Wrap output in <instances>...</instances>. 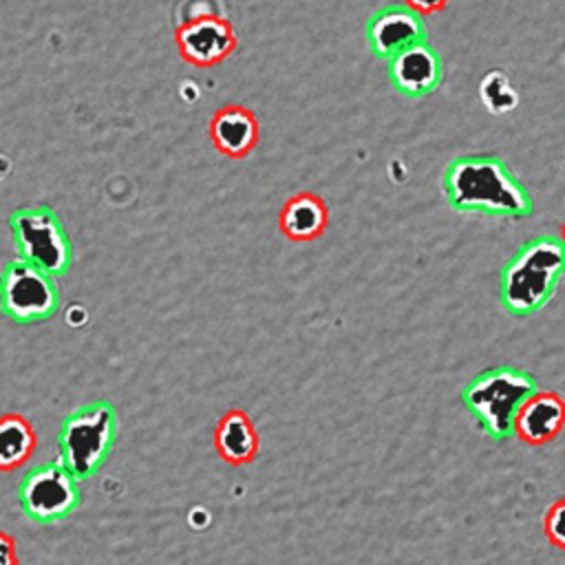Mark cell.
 Returning <instances> with one entry per match:
<instances>
[{"label": "cell", "mask_w": 565, "mask_h": 565, "mask_svg": "<svg viewBox=\"0 0 565 565\" xmlns=\"http://www.w3.org/2000/svg\"><path fill=\"white\" fill-rule=\"evenodd\" d=\"M561 241H563V245H565V223H563V230H561Z\"/></svg>", "instance_id": "20"}, {"label": "cell", "mask_w": 565, "mask_h": 565, "mask_svg": "<svg viewBox=\"0 0 565 565\" xmlns=\"http://www.w3.org/2000/svg\"><path fill=\"white\" fill-rule=\"evenodd\" d=\"M77 477L64 463H40L24 472L18 488L22 512L35 523H55L79 503Z\"/></svg>", "instance_id": "6"}, {"label": "cell", "mask_w": 565, "mask_h": 565, "mask_svg": "<svg viewBox=\"0 0 565 565\" xmlns=\"http://www.w3.org/2000/svg\"><path fill=\"white\" fill-rule=\"evenodd\" d=\"M565 274V245L558 236H536L523 243L499 276V300L512 316L543 309Z\"/></svg>", "instance_id": "2"}, {"label": "cell", "mask_w": 565, "mask_h": 565, "mask_svg": "<svg viewBox=\"0 0 565 565\" xmlns=\"http://www.w3.org/2000/svg\"><path fill=\"white\" fill-rule=\"evenodd\" d=\"M446 199L457 212H483L492 216H527L532 199L527 190L497 157H459L444 174Z\"/></svg>", "instance_id": "1"}, {"label": "cell", "mask_w": 565, "mask_h": 565, "mask_svg": "<svg viewBox=\"0 0 565 565\" xmlns=\"http://www.w3.org/2000/svg\"><path fill=\"white\" fill-rule=\"evenodd\" d=\"M388 77L399 93L424 97L441 82V60L426 42H422L391 57Z\"/></svg>", "instance_id": "11"}, {"label": "cell", "mask_w": 565, "mask_h": 565, "mask_svg": "<svg viewBox=\"0 0 565 565\" xmlns=\"http://www.w3.org/2000/svg\"><path fill=\"white\" fill-rule=\"evenodd\" d=\"M60 296L53 276L15 258L7 263L0 278V307L2 313L15 322H40L57 311Z\"/></svg>", "instance_id": "7"}, {"label": "cell", "mask_w": 565, "mask_h": 565, "mask_svg": "<svg viewBox=\"0 0 565 565\" xmlns=\"http://www.w3.org/2000/svg\"><path fill=\"white\" fill-rule=\"evenodd\" d=\"M543 530L547 541L558 547L565 550V497L554 501L547 512H545V521H543Z\"/></svg>", "instance_id": "17"}, {"label": "cell", "mask_w": 565, "mask_h": 565, "mask_svg": "<svg viewBox=\"0 0 565 565\" xmlns=\"http://www.w3.org/2000/svg\"><path fill=\"white\" fill-rule=\"evenodd\" d=\"M174 42H177L179 55L185 62L210 68L234 53L238 38L227 18L203 15V18L181 22L174 31Z\"/></svg>", "instance_id": "8"}, {"label": "cell", "mask_w": 565, "mask_h": 565, "mask_svg": "<svg viewBox=\"0 0 565 565\" xmlns=\"http://www.w3.org/2000/svg\"><path fill=\"white\" fill-rule=\"evenodd\" d=\"M207 132H210L212 146L221 154L230 159H243L258 143L260 128H258L256 115L249 108L238 104H227L212 115L207 124Z\"/></svg>", "instance_id": "12"}, {"label": "cell", "mask_w": 565, "mask_h": 565, "mask_svg": "<svg viewBox=\"0 0 565 565\" xmlns=\"http://www.w3.org/2000/svg\"><path fill=\"white\" fill-rule=\"evenodd\" d=\"M422 42H426L422 15L406 4H388L369 20V44L377 57L391 60Z\"/></svg>", "instance_id": "9"}, {"label": "cell", "mask_w": 565, "mask_h": 565, "mask_svg": "<svg viewBox=\"0 0 565 565\" xmlns=\"http://www.w3.org/2000/svg\"><path fill=\"white\" fill-rule=\"evenodd\" d=\"M565 426V399L554 391H534L516 411L512 435L523 444L543 446Z\"/></svg>", "instance_id": "10"}, {"label": "cell", "mask_w": 565, "mask_h": 565, "mask_svg": "<svg viewBox=\"0 0 565 565\" xmlns=\"http://www.w3.org/2000/svg\"><path fill=\"white\" fill-rule=\"evenodd\" d=\"M534 391L536 380L527 371L516 366H494L468 382L461 402L490 437L505 439L512 435L519 406Z\"/></svg>", "instance_id": "3"}, {"label": "cell", "mask_w": 565, "mask_h": 565, "mask_svg": "<svg viewBox=\"0 0 565 565\" xmlns=\"http://www.w3.org/2000/svg\"><path fill=\"white\" fill-rule=\"evenodd\" d=\"M35 430L18 413L0 415V472L20 468L35 450Z\"/></svg>", "instance_id": "15"}, {"label": "cell", "mask_w": 565, "mask_h": 565, "mask_svg": "<svg viewBox=\"0 0 565 565\" xmlns=\"http://www.w3.org/2000/svg\"><path fill=\"white\" fill-rule=\"evenodd\" d=\"M479 99L494 115L510 113L519 104V95H516L512 82L501 71H488L483 75V79L479 84Z\"/></svg>", "instance_id": "16"}, {"label": "cell", "mask_w": 565, "mask_h": 565, "mask_svg": "<svg viewBox=\"0 0 565 565\" xmlns=\"http://www.w3.org/2000/svg\"><path fill=\"white\" fill-rule=\"evenodd\" d=\"M117 433V413L113 404L97 399L66 415L57 435L62 463L77 477H93L110 452Z\"/></svg>", "instance_id": "4"}, {"label": "cell", "mask_w": 565, "mask_h": 565, "mask_svg": "<svg viewBox=\"0 0 565 565\" xmlns=\"http://www.w3.org/2000/svg\"><path fill=\"white\" fill-rule=\"evenodd\" d=\"M0 565H18L15 541L7 532H0Z\"/></svg>", "instance_id": "18"}, {"label": "cell", "mask_w": 565, "mask_h": 565, "mask_svg": "<svg viewBox=\"0 0 565 565\" xmlns=\"http://www.w3.org/2000/svg\"><path fill=\"white\" fill-rule=\"evenodd\" d=\"M329 223L327 203L313 192H298L280 210L278 225L291 241H313Z\"/></svg>", "instance_id": "13"}, {"label": "cell", "mask_w": 565, "mask_h": 565, "mask_svg": "<svg viewBox=\"0 0 565 565\" xmlns=\"http://www.w3.org/2000/svg\"><path fill=\"white\" fill-rule=\"evenodd\" d=\"M406 7H411L413 11H417L419 15H430V13H437L441 11L448 0H404Z\"/></svg>", "instance_id": "19"}, {"label": "cell", "mask_w": 565, "mask_h": 565, "mask_svg": "<svg viewBox=\"0 0 565 565\" xmlns=\"http://www.w3.org/2000/svg\"><path fill=\"white\" fill-rule=\"evenodd\" d=\"M218 455L227 463H249L258 452V435L245 411H227L214 433Z\"/></svg>", "instance_id": "14"}, {"label": "cell", "mask_w": 565, "mask_h": 565, "mask_svg": "<svg viewBox=\"0 0 565 565\" xmlns=\"http://www.w3.org/2000/svg\"><path fill=\"white\" fill-rule=\"evenodd\" d=\"M9 227L22 260H29L51 276L66 274L73 258V247L62 221L51 207H20L11 214Z\"/></svg>", "instance_id": "5"}]
</instances>
